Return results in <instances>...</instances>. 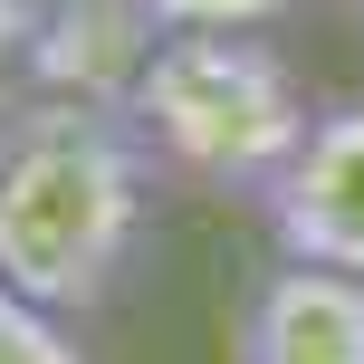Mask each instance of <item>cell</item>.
<instances>
[{
  "mask_svg": "<svg viewBox=\"0 0 364 364\" xmlns=\"http://www.w3.org/2000/svg\"><path fill=\"white\" fill-rule=\"evenodd\" d=\"M154 154L125 106L29 96L0 115V278L58 316L125 288L154 220Z\"/></svg>",
  "mask_w": 364,
  "mask_h": 364,
  "instance_id": "1",
  "label": "cell"
},
{
  "mask_svg": "<svg viewBox=\"0 0 364 364\" xmlns=\"http://www.w3.org/2000/svg\"><path fill=\"white\" fill-rule=\"evenodd\" d=\"M125 115L164 182L201 201H240V211H259L278 192V173L297 164V144L316 125L307 87L269 48V29H164Z\"/></svg>",
  "mask_w": 364,
  "mask_h": 364,
  "instance_id": "2",
  "label": "cell"
},
{
  "mask_svg": "<svg viewBox=\"0 0 364 364\" xmlns=\"http://www.w3.org/2000/svg\"><path fill=\"white\" fill-rule=\"evenodd\" d=\"M278 259H316V269L364 278V96L355 106H316L297 164L259 201Z\"/></svg>",
  "mask_w": 364,
  "mask_h": 364,
  "instance_id": "3",
  "label": "cell"
},
{
  "mask_svg": "<svg viewBox=\"0 0 364 364\" xmlns=\"http://www.w3.org/2000/svg\"><path fill=\"white\" fill-rule=\"evenodd\" d=\"M230 364H364V278L269 259L230 307Z\"/></svg>",
  "mask_w": 364,
  "mask_h": 364,
  "instance_id": "4",
  "label": "cell"
},
{
  "mask_svg": "<svg viewBox=\"0 0 364 364\" xmlns=\"http://www.w3.org/2000/svg\"><path fill=\"white\" fill-rule=\"evenodd\" d=\"M154 38H164V19L144 0H38V96L125 106Z\"/></svg>",
  "mask_w": 364,
  "mask_h": 364,
  "instance_id": "5",
  "label": "cell"
},
{
  "mask_svg": "<svg viewBox=\"0 0 364 364\" xmlns=\"http://www.w3.org/2000/svg\"><path fill=\"white\" fill-rule=\"evenodd\" d=\"M0 364H96V355L77 346V316L38 307V297H19L0 278Z\"/></svg>",
  "mask_w": 364,
  "mask_h": 364,
  "instance_id": "6",
  "label": "cell"
},
{
  "mask_svg": "<svg viewBox=\"0 0 364 364\" xmlns=\"http://www.w3.org/2000/svg\"><path fill=\"white\" fill-rule=\"evenodd\" d=\"M164 29H278L297 0H144Z\"/></svg>",
  "mask_w": 364,
  "mask_h": 364,
  "instance_id": "7",
  "label": "cell"
},
{
  "mask_svg": "<svg viewBox=\"0 0 364 364\" xmlns=\"http://www.w3.org/2000/svg\"><path fill=\"white\" fill-rule=\"evenodd\" d=\"M336 10H346V29H364V0H336Z\"/></svg>",
  "mask_w": 364,
  "mask_h": 364,
  "instance_id": "8",
  "label": "cell"
}]
</instances>
